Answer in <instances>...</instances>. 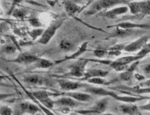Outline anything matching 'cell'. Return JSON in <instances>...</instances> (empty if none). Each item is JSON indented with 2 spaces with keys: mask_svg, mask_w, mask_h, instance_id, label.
<instances>
[{
  "mask_svg": "<svg viewBox=\"0 0 150 115\" xmlns=\"http://www.w3.org/2000/svg\"><path fill=\"white\" fill-rule=\"evenodd\" d=\"M127 2L126 0H96V1L91 5L89 7V9L85 12L86 15H92L96 13H98L103 10H108L112 6H123V5H127Z\"/></svg>",
  "mask_w": 150,
  "mask_h": 115,
  "instance_id": "cell-1",
  "label": "cell"
},
{
  "mask_svg": "<svg viewBox=\"0 0 150 115\" xmlns=\"http://www.w3.org/2000/svg\"><path fill=\"white\" fill-rule=\"evenodd\" d=\"M64 21H65L64 17H59V18L53 20L48 25V27L44 30L42 35L38 39V43H42V45H47L50 42V40L53 38V36L56 34L58 28L63 25Z\"/></svg>",
  "mask_w": 150,
  "mask_h": 115,
  "instance_id": "cell-2",
  "label": "cell"
},
{
  "mask_svg": "<svg viewBox=\"0 0 150 115\" xmlns=\"http://www.w3.org/2000/svg\"><path fill=\"white\" fill-rule=\"evenodd\" d=\"M89 62V59L85 58H77L75 63L69 65V72L65 74L64 76H69V77H75L77 79H80L84 76L86 66L87 63Z\"/></svg>",
  "mask_w": 150,
  "mask_h": 115,
  "instance_id": "cell-3",
  "label": "cell"
},
{
  "mask_svg": "<svg viewBox=\"0 0 150 115\" xmlns=\"http://www.w3.org/2000/svg\"><path fill=\"white\" fill-rule=\"evenodd\" d=\"M127 6L128 7V11L132 15H142V16L149 15L150 13V2L146 1H130L127 2Z\"/></svg>",
  "mask_w": 150,
  "mask_h": 115,
  "instance_id": "cell-4",
  "label": "cell"
},
{
  "mask_svg": "<svg viewBox=\"0 0 150 115\" xmlns=\"http://www.w3.org/2000/svg\"><path fill=\"white\" fill-rule=\"evenodd\" d=\"M144 57L140 55H135V56H124V57H119L115 61H111L109 65L110 67H112L114 70H116L117 72H124L127 70L128 65L132 63H134L136 61H139L143 59Z\"/></svg>",
  "mask_w": 150,
  "mask_h": 115,
  "instance_id": "cell-5",
  "label": "cell"
},
{
  "mask_svg": "<svg viewBox=\"0 0 150 115\" xmlns=\"http://www.w3.org/2000/svg\"><path fill=\"white\" fill-rule=\"evenodd\" d=\"M39 111L40 110L37 104L30 102H22L16 105L15 109L13 110V115H36Z\"/></svg>",
  "mask_w": 150,
  "mask_h": 115,
  "instance_id": "cell-6",
  "label": "cell"
},
{
  "mask_svg": "<svg viewBox=\"0 0 150 115\" xmlns=\"http://www.w3.org/2000/svg\"><path fill=\"white\" fill-rule=\"evenodd\" d=\"M108 97H105L104 99L99 100L96 102L93 107H91L88 110H79L76 111L77 114H81V115H89V114H100L105 111L108 105Z\"/></svg>",
  "mask_w": 150,
  "mask_h": 115,
  "instance_id": "cell-7",
  "label": "cell"
},
{
  "mask_svg": "<svg viewBox=\"0 0 150 115\" xmlns=\"http://www.w3.org/2000/svg\"><path fill=\"white\" fill-rule=\"evenodd\" d=\"M24 82L29 85H35V86H42V85H47L51 86L52 81L50 78H47L40 74H28L24 76Z\"/></svg>",
  "mask_w": 150,
  "mask_h": 115,
  "instance_id": "cell-8",
  "label": "cell"
},
{
  "mask_svg": "<svg viewBox=\"0 0 150 115\" xmlns=\"http://www.w3.org/2000/svg\"><path fill=\"white\" fill-rule=\"evenodd\" d=\"M57 82L58 83L61 90L65 92H75L81 88H86L89 86L88 83H83L80 82H75V81H68V80H63V79H57Z\"/></svg>",
  "mask_w": 150,
  "mask_h": 115,
  "instance_id": "cell-9",
  "label": "cell"
},
{
  "mask_svg": "<svg viewBox=\"0 0 150 115\" xmlns=\"http://www.w3.org/2000/svg\"><path fill=\"white\" fill-rule=\"evenodd\" d=\"M40 57H38V55H32L30 53H20V54L17 55V57H16L13 60H9V62L11 63H15V64H18V65H33L35 62H37Z\"/></svg>",
  "mask_w": 150,
  "mask_h": 115,
  "instance_id": "cell-10",
  "label": "cell"
},
{
  "mask_svg": "<svg viewBox=\"0 0 150 115\" xmlns=\"http://www.w3.org/2000/svg\"><path fill=\"white\" fill-rule=\"evenodd\" d=\"M148 40H149V35H144V36L126 45L123 51H126L127 53H136L142 48L148 42Z\"/></svg>",
  "mask_w": 150,
  "mask_h": 115,
  "instance_id": "cell-11",
  "label": "cell"
},
{
  "mask_svg": "<svg viewBox=\"0 0 150 115\" xmlns=\"http://www.w3.org/2000/svg\"><path fill=\"white\" fill-rule=\"evenodd\" d=\"M57 95H63V96H67L70 98L74 99L75 101L80 102H89L92 97L89 93H81V92H64L62 93H54V96Z\"/></svg>",
  "mask_w": 150,
  "mask_h": 115,
  "instance_id": "cell-12",
  "label": "cell"
},
{
  "mask_svg": "<svg viewBox=\"0 0 150 115\" xmlns=\"http://www.w3.org/2000/svg\"><path fill=\"white\" fill-rule=\"evenodd\" d=\"M86 93H90V94H94V95H98V96H103V97H112L114 98L115 95L117 93L108 91V90H105V88L102 87H96V86H92L89 85L86 88H84V92Z\"/></svg>",
  "mask_w": 150,
  "mask_h": 115,
  "instance_id": "cell-13",
  "label": "cell"
},
{
  "mask_svg": "<svg viewBox=\"0 0 150 115\" xmlns=\"http://www.w3.org/2000/svg\"><path fill=\"white\" fill-rule=\"evenodd\" d=\"M127 12H128V7L127 6V5H123V6L114 7L109 10L105 11V12L101 13L100 15H102L104 17H107V18H115V17L119 16L121 15L127 14Z\"/></svg>",
  "mask_w": 150,
  "mask_h": 115,
  "instance_id": "cell-14",
  "label": "cell"
},
{
  "mask_svg": "<svg viewBox=\"0 0 150 115\" xmlns=\"http://www.w3.org/2000/svg\"><path fill=\"white\" fill-rule=\"evenodd\" d=\"M109 72L108 71H105L102 69H88L85 71L84 76L80 79H77L79 81H86L89 78H96V77H100V78H105L107 75H108Z\"/></svg>",
  "mask_w": 150,
  "mask_h": 115,
  "instance_id": "cell-15",
  "label": "cell"
},
{
  "mask_svg": "<svg viewBox=\"0 0 150 115\" xmlns=\"http://www.w3.org/2000/svg\"><path fill=\"white\" fill-rule=\"evenodd\" d=\"M54 103L56 105L61 106V107H67V108H74L80 105V103L77 101H75L74 99L67 96H63V97H61V98L54 101Z\"/></svg>",
  "mask_w": 150,
  "mask_h": 115,
  "instance_id": "cell-16",
  "label": "cell"
},
{
  "mask_svg": "<svg viewBox=\"0 0 150 115\" xmlns=\"http://www.w3.org/2000/svg\"><path fill=\"white\" fill-rule=\"evenodd\" d=\"M118 111L127 115H140L139 108L134 103H124L119 105Z\"/></svg>",
  "mask_w": 150,
  "mask_h": 115,
  "instance_id": "cell-17",
  "label": "cell"
},
{
  "mask_svg": "<svg viewBox=\"0 0 150 115\" xmlns=\"http://www.w3.org/2000/svg\"><path fill=\"white\" fill-rule=\"evenodd\" d=\"M113 27H117V28H120V29H148L149 25H143V24H137V23H132L129 21H126V22H122L119 23L116 25H113Z\"/></svg>",
  "mask_w": 150,
  "mask_h": 115,
  "instance_id": "cell-18",
  "label": "cell"
},
{
  "mask_svg": "<svg viewBox=\"0 0 150 115\" xmlns=\"http://www.w3.org/2000/svg\"><path fill=\"white\" fill-rule=\"evenodd\" d=\"M87 46H88V43L87 42H85L83 43L82 45L80 46V47H79L76 52H75L74 54H72L70 56H67L66 58L62 59V60H59V61H57L55 62V65L57 64H60V63H63V62H66L67 60H76L77 58H79V56H80L81 55H83L85 52L87 51Z\"/></svg>",
  "mask_w": 150,
  "mask_h": 115,
  "instance_id": "cell-19",
  "label": "cell"
},
{
  "mask_svg": "<svg viewBox=\"0 0 150 115\" xmlns=\"http://www.w3.org/2000/svg\"><path fill=\"white\" fill-rule=\"evenodd\" d=\"M63 6L66 12L69 15H75L81 10L80 6L75 0H63Z\"/></svg>",
  "mask_w": 150,
  "mask_h": 115,
  "instance_id": "cell-20",
  "label": "cell"
},
{
  "mask_svg": "<svg viewBox=\"0 0 150 115\" xmlns=\"http://www.w3.org/2000/svg\"><path fill=\"white\" fill-rule=\"evenodd\" d=\"M114 99L117 101H120L125 103H134L143 99H148V97H137V96H131V95H118L117 93L115 95Z\"/></svg>",
  "mask_w": 150,
  "mask_h": 115,
  "instance_id": "cell-21",
  "label": "cell"
},
{
  "mask_svg": "<svg viewBox=\"0 0 150 115\" xmlns=\"http://www.w3.org/2000/svg\"><path fill=\"white\" fill-rule=\"evenodd\" d=\"M135 29H120V28H116L114 33H112L109 37H119V38H123V37H127V36H131L133 34H137L138 32L134 31Z\"/></svg>",
  "mask_w": 150,
  "mask_h": 115,
  "instance_id": "cell-22",
  "label": "cell"
},
{
  "mask_svg": "<svg viewBox=\"0 0 150 115\" xmlns=\"http://www.w3.org/2000/svg\"><path fill=\"white\" fill-rule=\"evenodd\" d=\"M31 94V96L34 99H36L38 102H41L43 101H45L50 97L54 96V93H50L47 91H36V92H32V93H28Z\"/></svg>",
  "mask_w": 150,
  "mask_h": 115,
  "instance_id": "cell-23",
  "label": "cell"
},
{
  "mask_svg": "<svg viewBox=\"0 0 150 115\" xmlns=\"http://www.w3.org/2000/svg\"><path fill=\"white\" fill-rule=\"evenodd\" d=\"M116 90H120L121 92H124V91H129L131 93H149L150 90L149 88H140L139 85L137 86L136 88H130V87H127V86H120V87H116L114 88Z\"/></svg>",
  "mask_w": 150,
  "mask_h": 115,
  "instance_id": "cell-24",
  "label": "cell"
},
{
  "mask_svg": "<svg viewBox=\"0 0 150 115\" xmlns=\"http://www.w3.org/2000/svg\"><path fill=\"white\" fill-rule=\"evenodd\" d=\"M34 66L33 68H38V69H47L51 66L55 65L54 62H52L47 59H44V58H39L37 62H35L33 64Z\"/></svg>",
  "mask_w": 150,
  "mask_h": 115,
  "instance_id": "cell-25",
  "label": "cell"
},
{
  "mask_svg": "<svg viewBox=\"0 0 150 115\" xmlns=\"http://www.w3.org/2000/svg\"><path fill=\"white\" fill-rule=\"evenodd\" d=\"M88 84H98V85H109L110 82H108L105 79L96 77V78H89L86 80Z\"/></svg>",
  "mask_w": 150,
  "mask_h": 115,
  "instance_id": "cell-26",
  "label": "cell"
},
{
  "mask_svg": "<svg viewBox=\"0 0 150 115\" xmlns=\"http://www.w3.org/2000/svg\"><path fill=\"white\" fill-rule=\"evenodd\" d=\"M1 52L3 54H6V55H13L16 52V46L13 43H9V45H6L2 49H1Z\"/></svg>",
  "mask_w": 150,
  "mask_h": 115,
  "instance_id": "cell-27",
  "label": "cell"
},
{
  "mask_svg": "<svg viewBox=\"0 0 150 115\" xmlns=\"http://www.w3.org/2000/svg\"><path fill=\"white\" fill-rule=\"evenodd\" d=\"M133 76H134V73L130 72V71H128V70L124 71V72L120 73V74H119L120 80L123 81V82H128V81H130L131 79L133 78Z\"/></svg>",
  "mask_w": 150,
  "mask_h": 115,
  "instance_id": "cell-28",
  "label": "cell"
},
{
  "mask_svg": "<svg viewBox=\"0 0 150 115\" xmlns=\"http://www.w3.org/2000/svg\"><path fill=\"white\" fill-rule=\"evenodd\" d=\"M59 47L64 51H70L73 48V43L67 39H63L59 43Z\"/></svg>",
  "mask_w": 150,
  "mask_h": 115,
  "instance_id": "cell-29",
  "label": "cell"
},
{
  "mask_svg": "<svg viewBox=\"0 0 150 115\" xmlns=\"http://www.w3.org/2000/svg\"><path fill=\"white\" fill-rule=\"evenodd\" d=\"M12 15L16 17V18L24 19L26 16V12L24 9H22V8H15L12 12Z\"/></svg>",
  "mask_w": 150,
  "mask_h": 115,
  "instance_id": "cell-30",
  "label": "cell"
},
{
  "mask_svg": "<svg viewBox=\"0 0 150 115\" xmlns=\"http://www.w3.org/2000/svg\"><path fill=\"white\" fill-rule=\"evenodd\" d=\"M44 30L45 29H43V28H34V29H32V31L29 32V35L31 36L32 40H37L38 37H40L43 34V32H44Z\"/></svg>",
  "mask_w": 150,
  "mask_h": 115,
  "instance_id": "cell-31",
  "label": "cell"
},
{
  "mask_svg": "<svg viewBox=\"0 0 150 115\" xmlns=\"http://www.w3.org/2000/svg\"><path fill=\"white\" fill-rule=\"evenodd\" d=\"M93 54L98 58H105L108 55V50L102 49V48H96L93 51Z\"/></svg>",
  "mask_w": 150,
  "mask_h": 115,
  "instance_id": "cell-32",
  "label": "cell"
},
{
  "mask_svg": "<svg viewBox=\"0 0 150 115\" xmlns=\"http://www.w3.org/2000/svg\"><path fill=\"white\" fill-rule=\"evenodd\" d=\"M149 52H150V45H149V43L147 42L146 45L139 50V52L137 53V55H140L142 57H146L149 54Z\"/></svg>",
  "mask_w": 150,
  "mask_h": 115,
  "instance_id": "cell-33",
  "label": "cell"
},
{
  "mask_svg": "<svg viewBox=\"0 0 150 115\" xmlns=\"http://www.w3.org/2000/svg\"><path fill=\"white\" fill-rule=\"evenodd\" d=\"M0 115H13V109L7 105L0 106Z\"/></svg>",
  "mask_w": 150,
  "mask_h": 115,
  "instance_id": "cell-34",
  "label": "cell"
},
{
  "mask_svg": "<svg viewBox=\"0 0 150 115\" xmlns=\"http://www.w3.org/2000/svg\"><path fill=\"white\" fill-rule=\"evenodd\" d=\"M29 24L31 26L35 28H41V26L43 25V24L41 23V20L39 18H37V17H33V18H30L28 20Z\"/></svg>",
  "mask_w": 150,
  "mask_h": 115,
  "instance_id": "cell-35",
  "label": "cell"
},
{
  "mask_svg": "<svg viewBox=\"0 0 150 115\" xmlns=\"http://www.w3.org/2000/svg\"><path fill=\"white\" fill-rule=\"evenodd\" d=\"M41 105H43L44 107H46L47 109H48V110H52L53 108H54V105H55V103H54V101H53L51 98H48V99H47V100H45V101H43V102H39Z\"/></svg>",
  "mask_w": 150,
  "mask_h": 115,
  "instance_id": "cell-36",
  "label": "cell"
},
{
  "mask_svg": "<svg viewBox=\"0 0 150 115\" xmlns=\"http://www.w3.org/2000/svg\"><path fill=\"white\" fill-rule=\"evenodd\" d=\"M127 43H117V45H115L113 46H111L108 50L109 51H118V52H121L124 50V47Z\"/></svg>",
  "mask_w": 150,
  "mask_h": 115,
  "instance_id": "cell-37",
  "label": "cell"
},
{
  "mask_svg": "<svg viewBox=\"0 0 150 115\" xmlns=\"http://www.w3.org/2000/svg\"><path fill=\"white\" fill-rule=\"evenodd\" d=\"M121 55V52L118 51H109L108 50V57H118Z\"/></svg>",
  "mask_w": 150,
  "mask_h": 115,
  "instance_id": "cell-38",
  "label": "cell"
},
{
  "mask_svg": "<svg viewBox=\"0 0 150 115\" xmlns=\"http://www.w3.org/2000/svg\"><path fill=\"white\" fill-rule=\"evenodd\" d=\"M13 93H0V102L1 101H5L9 97L13 96Z\"/></svg>",
  "mask_w": 150,
  "mask_h": 115,
  "instance_id": "cell-39",
  "label": "cell"
},
{
  "mask_svg": "<svg viewBox=\"0 0 150 115\" xmlns=\"http://www.w3.org/2000/svg\"><path fill=\"white\" fill-rule=\"evenodd\" d=\"M143 70H144V73H145V74L149 78V74H150V65H149V64H147V65H146L145 66H144V68H143Z\"/></svg>",
  "mask_w": 150,
  "mask_h": 115,
  "instance_id": "cell-40",
  "label": "cell"
},
{
  "mask_svg": "<svg viewBox=\"0 0 150 115\" xmlns=\"http://www.w3.org/2000/svg\"><path fill=\"white\" fill-rule=\"evenodd\" d=\"M149 107H150V104H149V102H147L145 105H141L140 107H138V108H139V111H149V110H150Z\"/></svg>",
  "mask_w": 150,
  "mask_h": 115,
  "instance_id": "cell-41",
  "label": "cell"
},
{
  "mask_svg": "<svg viewBox=\"0 0 150 115\" xmlns=\"http://www.w3.org/2000/svg\"><path fill=\"white\" fill-rule=\"evenodd\" d=\"M60 111H62L64 113H68L70 111V108H67V107H62V108H60L59 109Z\"/></svg>",
  "mask_w": 150,
  "mask_h": 115,
  "instance_id": "cell-42",
  "label": "cell"
},
{
  "mask_svg": "<svg viewBox=\"0 0 150 115\" xmlns=\"http://www.w3.org/2000/svg\"><path fill=\"white\" fill-rule=\"evenodd\" d=\"M135 77L137 79L138 81H143L144 79H145V77L143 76V75H140V74H135Z\"/></svg>",
  "mask_w": 150,
  "mask_h": 115,
  "instance_id": "cell-43",
  "label": "cell"
},
{
  "mask_svg": "<svg viewBox=\"0 0 150 115\" xmlns=\"http://www.w3.org/2000/svg\"><path fill=\"white\" fill-rule=\"evenodd\" d=\"M96 115H116V114H113V113H105V112H103V113H100V114H96Z\"/></svg>",
  "mask_w": 150,
  "mask_h": 115,
  "instance_id": "cell-44",
  "label": "cell"
},
{
  "mask_svg": "<svg viewBox=\"0 0 150 115\" xmlns=\"http://www.w3.org/2000/svg\"><path fill=\"white\" fill-rule=\"evenodd\" d=\"M69 115H78V114L76 112H72V113H70Z\"/></svg>",
  "mask_w": 150,
  "mask_h": 115,
  "instance_id": "cell-45",
  "label": "cell"
},
{
  "mask_svg": "<svg viewBox=\"0 0 150 115\" xmlns=\"http://www.w3.org/2000/svg\"><path fill=\"white\" fill-rule=\"evenodd\" d=\"M3 13H4V12H3V10L1 9V8H0V15H3Z\"/></svg>",
  "mask_w": 150,
  "mask_h": 115,
  "instance_id": "cell-46",
  "label": "cell"
},
{
  "mask_svg": "<svg viewBox=\"0 0 150 115\" xmlns=\"http://www.w3.org/2000/svg\"><path fill=\"white\" fill-rule=\"evenodd\" d=\"M5 77L4 76H1V75H0V80H1V79H4Z\"/></svg>",
  "mask_w": 150,
  "mask_h": 115,
  "instance_id": "cell-47",
  "label": "cell"
},
{
  "mask_svg": "<svg viewBox=\"0 0 150 115\" xmlns=\"http://www.w3.org/2000/svg\"><path fill=\"white\" fill-rule=\"evenodd\" d=\"M0 21H6L5 19H1V18H0Z\"/></svg>",
  "mask_w": 150,
  "mask_h": 115,
  "instance_id": "cell-48",
  "label": "cell"
},
{
  "mask_svg": "<svg viewBox=\"0 0 150 115\" xmlns=\"http://www.w3.org/2000/svg\"><path fill=\"white\" fill-rule=\"evenodd\" d=\"M126 1H127V2H130V1H131V0H126Z\"/></svg>",
  "mask_w": 150,
  "mask_h": 115,
  "instance_id": "cell-49",
  "label": "cell"
}]
</instances>
